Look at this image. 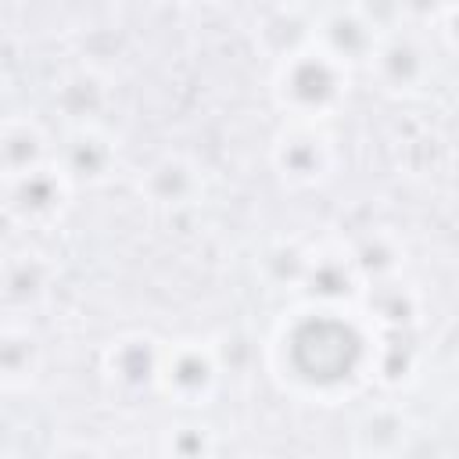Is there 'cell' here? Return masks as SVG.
<instances>
[{
    "mask_svg": "<svg viewBox=\"0 0 459 459\" xmlns=\"http://www.w3.org/2000/svg\"><path fill=\"white\" fill-rule=\"evenodd\" d=\"M344 82H348V65H341L319 43H305L280 57L276 97L294 115V122H316L341 104Z\"/></svg>",
    "mask_w": 459,
    "mask_h": 459,
    "instance_id": "1",
    "label": "cell"
},
{
    "mask_svg": "<svg viewBox=\"0 0 459 459\" xmlns=\"http://www.w3.org/2000/svg\"><path fill=\"white\" fill-rule=\"evenodd\" d=\"M219 380V362L201 341H179L172 348H161L158 366V387L176 398L179 405H201Z\"/></svg>",
    "mask_w": 459,
    "mask_h": 459,
    "instance_id": "2",
    "label": "cell"
},
{
    "mask_svg": "<svg viewBox=\"0 0 459 459\" xmlns=\"http://www.w3.org/2000/svg\"><path fill=\"white\" fill-rule=\"evenodd\" d=\"M273 161L280 176L294 186H312L330 176L333 169V143L316 122H294L276 136Z\"/></svg>",
    "mask_w": 459,
    "mask_h": 459,
    "instance_id": "3",
    "label": "cell"
},
{
    "mask_svg": "<svg viewBox=\"0 0 459 459\" xmlns=\"http://www.w3.org/2000/svg\"><path fill=\"white\" fill-rule=\"evenodd\" d=\"M68 190H72V183L65 179V172L54 161H47V165H39V169L11 179L7 183V197L0 204L7 208V215L14 222L43 226V222H50V219L61 215V208L68 201Z\"/></svg>",
    "mask_w": 459,
    "mask_h": 459,
    "instance_id": "4",
    "label": "cell"
},
{
    "mask_svg": "<svg viewBox=\"0 0 459 459\" xmlns=\"http://www.w3.org/2000/svg\"><path fill=\"white\" fill-rule=\"evenodd\" d=\"M118 161L111 136H104L97 126H79L68 133L61 158H54V165L65 172L68 183H100L108 179L111 165Z\"/></svg>",
    "mask_w": 459,
    "mask_h": 459,
    "instance_id": "5",
    "label": "cell"
},
{
    "mask_svg": "<svg viewBox=\"0 0 459 459\" xmlns=\"http://www.w3.org/2000/svg\"><path fill=\"white\" fill-rule=\"evenodd\" d=\"M158 366H161V348L151 337H143V333L118 337L108 348V359H104L108 380L115 387H122V391L158 387Z\"/></svg>",
    "mask_w": 459,
    "mask_h": 459,
    "instance_id": "6",
    "label": "cell"
},
{
    "mask_svg": "<svg viewBox=\"0 0 459 459\" xmlns=\"http://www.w3.org/2000/svg\"><path fill=\"white\" fill-rule=\"evenodd\" d=\"M43 366V344L39 337L14 319L0 323V387L7 391H22L36 380Z\"/></svg>",
    "mask_w": 459,
    "mask_h": 459,
    "instance_id": "7",
    "label": "cell"
},
{
    "mask_svg": "<svg viewBox=\"0 0 459 459\" xmlns=\"http://www.w3.org/2000/svg\"><path fill=\"white\" fill-rule=\"evenodd\" d=\"M47 165V133L32 118L0 122V176L4 183Z\"/></svg>",
    "mask_w": 459,
    "mask_h": 459,
    "instance_id": "8",
    "label": "cell"
},
{
    "mask_svg": "<svg viewBox=\"0 0 459 459\" xmlns=\"http://www.w3.org/2000/svg\"><path fill=\"white\" fill-rule=\"evenodd\" d=\"M201 194V172L183 154H165L147 169V197L158 208H186Z\"/></svg>",
    "mask_w": 459,
    "mask_h": 459,
    "instance_id": "9",
    "label": "cell"
},
{
    "mask_svg": "<svg viewBox=\"0 0 459 459\" xmlns=\"http://www.w3.org/2000/svg\"><path fill=\"white\" fill-rule=\"evenodd\" d=\"M50 276H54V269L36 251H7L0 258V294L14 308L36 305L50 290Z\"/></svg>",
    "mask_w": 459,
    "mask_h": 459,
    "instance_id": "10",
    "label": "cell"
},
{
    "mask_svg": "<svg viewBox=\"0 0 459 459\" xmlns=\"http://www.w3.org/2000/svg\"><path fill=\"white\" fill-rule=\"evenodd\" d=\"M355 430H377V437L355 441V452H359V455H369V459H373V455H387V452H394L398 445H405V420H402L398 412H391V409L366 412Z\"/></svg>",
    "mask_w": 459,
    "mask_h": 459,
    "instance_id": "11",
    "label": "cell"
},
{
    "mask_svg": "<svg viewBox=\"0 0 459 459\" xmlns=\"http://www.w3.org/2000/svg\"><path fill=\"white\" fill-rule=\"evenodd\" d=\"M212 448H215L212 430L194 420H183L165 434V459H208Z\"/></svg>",
    "mask_w": 459,
    "mask_h": 459,
    "instance_id": "12",
    "label": "cell"
},
{
    "mask_svg": "<svg viewBox=\"0 0 459 459\" xmlns=\"http://www.w3.org/2000/svg\"><path fill=\"white\" fill-rule=\"evenodd\" d=\"M47 459H108L93 441H65V445H57Z\"/></svg>",
    "mask_w": 459,
    "mask_h": 459,
    "instance_id": "13",
    "label": "cell"
},
{
    "mask_svg": "<svg viewBox=\"0 0 459 459\" xmlns=\"http://www.w3.org/2000/svg\"><path fill=\"white\" fill-rule=\"evenodd\" d=\"M11 226H14V219L7 215V208L0 204V258L7 255V240H11Z\"/></svg>",
    "mask_w": 459,
    "mask_h": 459,
    "instance_id": "14",
    "label": "cell"
},
{
    "mask_svg": "<svg viewBox=\"0 0 459 459\" xmlns=\"http://www.w3.org/2000/svg\"><path fill=\"white\" fill-rule=\"evenodd\" d=\"M0 97H4V72H0Z\"/></svg>",
    "mask_w": 459,
    "mask_h": 459,
    "instance_id": "15",
    "label": "cell"
}]
</instances>
